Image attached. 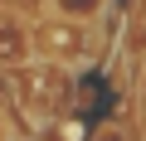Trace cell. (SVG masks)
<instances>
[{"label": "cell", "instance_id": "obj_4", "mask_svg": "<svg viewBox=\"0 0 146 141\" xmlns=\"http://www.w3.org/2000/svg\"><path fill=\"white\" fill-rule=\"evenodd\" d=\"M112 0H39V15L49 20H78V24H107Z\"/></svg>", "mask_w": 146, "mask_h": 141}, {"label": "cell", "instance_id": "obj_1", "mask_svg": "<svg viewBox=\"0 0 146 141\" xmlns=\"http://www.w3.org/2000/svg\"><path fill=\"white\" fill-rule=\"evenodd\" d=\"M5 88H10L20 117H25L29 126L44 131V126H54V122H63V117L73 112L78 73H68V68H58V63L34 58V63H25V68H10V73H5Z\"/></svg>", "mask_w": 146, "mask_h": 141}, {"label": "cell", "instance_id": "obj_5", "mask_svg": "<svg viewBox=\"0 0 146 141\" xmlns=\"http://www.w3.org/2000/svg\"><path fill=\"white\" fill-rule=\"evenodd\" d=\"M88 141H141V131H136V122H127V117H107V122L93 126Z\"/></svg>", "mask_w": 146, "mask_h": 141}, {"label": "cell", "instance_id": "obj_6", "mask_svg": "<svg viewBox=\"0 0 146 141\" xmlns=\"http://www.w3.org/2000/svg\"><path fill=\"white\" fill-rule=\"evenodd\" d=\"M0 141H20V126H15V117L5 112V102H0Z\"/></svg>", "mask_w": 146, "mask_h": 141}, {"label": "cell", "instance_id": "obj_2", "mask_svg": "<svg viewBox=\"0 0 146 141\" xmlns=\"http://www.w3.org/2000/svg\"><path fill=\"white\" fill-rule=\"evenodd\" d=\"M107 54V24H78V20H34V58L58 63L68 73L78 68H93Z\"/></svg>", "mask_w": 146, "mask_h": 141}, {"label": "cell", "instance_id": "obj_3", "mask_svg": "<svg viewBox=\"0 0 146 141\" xmlns=\"http://www.w3.org/2000/svg\"><path fill=\"white\" fill-rule=\"evenodd\" d=\"M25 63H34V20L15 0H0V73Z\"/></svg>", "mask_w": 146, "mask_h": 141}]
</instances>
